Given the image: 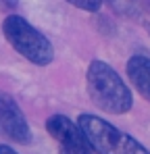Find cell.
<instances>
[{
	"label": "cell",
	"mask_w": 150,
	"mask_h": 154,
	"mask_svg": "<svg viewBox=\"0 0 150 154\" xmlns=\"http://www.w3.org/2000/svg\"><path fill=\"white\" fill-rule=\"evenodd\" d=\"M58 154H96L92 144L88 146H58Z\"/></svg>",
	"instance_id": "9c48e42d"
},
{
	"label": "cell",
	"mask_w": 150,
	"mask_h": 154,
	"mask_svg": "<svg viewBox=\"0 0 150 154\" xmlns=\"http://www.w3.org/2000/svg\"><path fill=\"white\" fill-rule=\"evenodd\" d=\"M79 127L83 129L96 154H150V150L136 137L121 131L113 123L96 115H79Z\"/></svg>",
	"instance_id": "7a4b0ae2"
},
{
	"label": "cell",
	"mask_w": 150,
	"mask_h": 154,
	"mask_svg": "<svg viewBox=\"0 0 150 154\" xmlns=\"http://www.w3.org/2000/svg\"><path fill=\"white\" fill-rule=\"evenodd\" d=\"M67 2L77 6V8H81V11H88V13L100 11V4H102V0H67Z\"/></svg>",
	"instance_id": "ba28073f"
},
{
	"label": "cell",
	"mask_w": 150,
	"mask_h": 154,
	"mask_svg": "<svg viewBox=\"0 0 150 154\" xmlns=\"http://www.w3.org/2000/svg\"><path fill=\"white\" fill-rule=\"evenodd\" d=\"M46 131L58 142V146H88L90 144L79 123H73L65 115H50L46 119Z\"/></svg>",
	"instance_id": "5b68a950"
},
{
	"label": "cell",
	"mask_w": 150,
	"mask_h": 154,
	"mask_svg": "<svg viewBox=\"0 0 150 154\" xmlns=\"http://www.w3.org/2000/svg\"><path fill=\"white\" fill-rule=\"evenodd\" d=\"M88 94L92 104L108 115H125L133 106V94L119 73L104 60H92L88 67Z\"/></svg>",
	"instance_id": "6da1fadb"
},
{
	"label": "cell",
	"mask_w": 150,
	"mask_h": 154,
	"mask_svg": "<svg viewBox=\"0 0 150 154\" xmlns=\"http://www.w3.org/2000/svg\"><path fill=\"white\" fill-rule=\"evenodd\" d=\"M2 33L8 40V44L29 63L38 67H46L54 60V48L50 40L23 17L8 15L2 23Z\"/></svg>",
	"instance_id": "3957f363"
},
{
	"label": "cell",
	"mask_w": 150,
	"mask_h": 154,
	"mask_svg": "<svg viewBox=\"0 0 150 154\" xmlns=\"http://www.w3.org/2000/svg\"><path fill=\"white\" fill-rule=\"evenodd\" d=\"M0 154H19V152H15L11 146H6V144H0Z\"/></svg>",
	"instance_id": "8fae6325"
},
{
	"label": "cell",
	"mask_w": 150,
	"mask_h": 154,
	"mask_svg": "<svg viewBox=\"0 0 150 154\" xmlns=\"http://www.w3.org/2000/svg\"><path fill=\"white\" fill-rule=\"evenodd\" d=\"M148 8H150V0H148Z\"/></svg>",
	"instance_id": "7c38bea8"
},
{
	"label": "cell",
	"mask_w": 150,
	"mask_h": 154,
	"mask_svg": "<svg viewBox=\"0 0 150 154\" xmlns=\"http://www.w3.org/2000/svg\"><path fill=\"white\" fill-rule=\"evenodd\" d=\"M17 4H19V0H0V6L2 8H8V11L17 8Z\"/></svg>",
	"instance_id": "30bf717a"
},
{
	"label": "cell",
	"mask_w": 150,
	"mask_h": 154,
	"mask_svg": "<svg viewBox=\"0 0 150 154\" xmlns=\"http://www.w3.org/2000/svg\"><path fill=\"white\" fill-rule=\"evenodd\" d=\"M0 135L15 142V144H29L31 142V129L25 119L21 106L15 102V98L0 90Z\"/></svg>",
	"instance_id": "277c9868"
},
{
	"label": "cell",
	"mask_w": 150,
	"mask_h": 154,
	"mask_svg": "<svg viewBox=\"0 0 150 154\" xmlns=\"http://www.w3.org/2000/svg\"><path fill=\"white\" fill-rule=\"evenodd\" d=\"M127 77L131 79L136 92L150 102V58L148 56H131L127 60Z\"/></svg>",
	"instance_id": "8992f818"
},
{
	"label": "cell",
	"mask_w": 150,
	"mask_h": 154,
	"mask_svg": "<svg viewBox=\"0 0 150 154\" xmlns=\"http://www.w3.org/2000/svg\"><path fill=\"white\" fill-rule=\"evenodd\" d=\"M104 4H108L111 11H115L117 15H121L125 19H136L142 13L140 0H102Z\"/></svg>",
	"instance_id": "52a82bcc"
}]
</instances>
